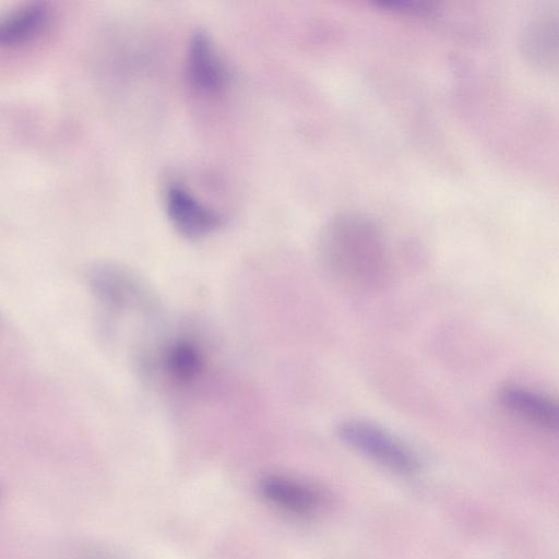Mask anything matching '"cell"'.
<instances>
[{"label":"cell","instance_id":"cell-1","mask_svg":"<svg viewBox=\"0 0 559 559\" xmlns=\"http://www.w3.org/2000/svg\"><path fill=\"white\" fill-rule=\"evenodd\" d=\"M322 258L329 272L342 284L376 292L386 284L389 259L379 230L370 222L345 216L328 227Z\"/></svg>","mask_w":559,"mask_h":559},{"label":"cell","instance_id":"cell-2","mask_svg":"<svg viewBox=\"0 0 559 559\" xmlns=\"http://www.w3.org/2000/svg\"><path fill=\"white\" fill-rule=\"evenodd\" d=\"M336 433L344 443L393 472L412 474L419 467L409 448L371 421L343 420L337 425Z\"/></svg>","mask_w":559,"mask_h":559},{"label":"cell","instance_id":"cell-3","mask_svg":"<svg viewBox=\"0 0 559 559\" xmlns=\"http://www.w3.org/2000/svg\"><path fill=\"white\" fill-rule=\"evenodd\" d=\"M166 213L175 228L183 236H205L224 223V216L200 200L185 183L173 180L164 191Z\"/></svg>","mask_w":559,"mask_h":559},{"label":"cell","instance_id":"cell-4","mask_svg":"<svg viewBox=\"0 0 559 559\" xmlns=\"http://www.w3.org/2000/svg\"><path fill=\"white\" fill-rule=\"evenodd\" d=\"M186 72L191 86L204 94L216 93L226 83L227 70L224 61L211 36L202 29L190 36Z\"/></svg>","mask_w":559,"mask_h":559},{"label":"cell","instance_id":"cell-5","mask_svg":"<svg viewBox=\"0 0 559 559\" xmlns=\"http://www.w3.org/2000/svg\"><path fill=\"white\" fill-rule=\"evenodd\" d=\"M500 400L510 412L523 419L559 431V401L518 385L503 388Z\"/></svg>","mask_w":559,"mask_h":559},{"label":"cell","instance_id":"cell-6","mask_svg":"<svg viewBox=\"0 0 559 559\" xmlns=\"http://www.w3.org/2000/svg\"><path fill=\"white\" fill-rule=\"evenodd\" d=\"M46 2L32 1L10 11L0 22V44L16 46L38 35L49 21Z\"/></svg>","mask_w":559,"mask_h":559},{"label":"cell","instance_id":"cell-7","mask_svg":"<svg viewBox=\"0 0 559 559\" xmlns=\"http://www.w3.org/2000/svg\"><path fill=\"white\" fill-rule=\"evenodd\" d=\"M261 492L274 506L297 514L312 512L318 506L317 493L308 486L283 476L265 477Z\"/></svg>","mask_w":559,"mask_h":559},{"label":"cell","instance_id":"cell-8","mask_svg":"<svg viewBox=\"0 0 559 559\" xmlns=\"http://www.w3.org/2000/svg\"><path fill=\"white\" fill-rule=\"evenodd\" d=\"M164 364L167 372L178 381L194 378L202 364L199 348L190 342H177L165 353Z\"/></svg>","mask_w":559,"mask_h":559}]
</instances>
